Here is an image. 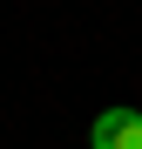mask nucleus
Instances as JSON below:
<instances>
[{"label": "nucleus", "mask_w": 142, "mask_h": 149, "mask_svg": "<svg viewBox=\"0 0 142 149\" xmlns=\"http://www.w3.org/2000/svg\"><path fill=\"white\" fill-rule=\"evenodd\" d=\"M88 149H142V109H102L88 129Z\"/></svg>", "instance_id": "f257e3e1"}]
</instances>
